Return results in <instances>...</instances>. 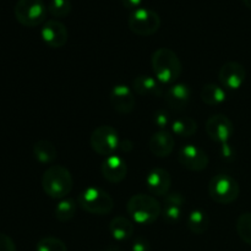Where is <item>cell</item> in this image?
Returning a JSON list of instances; mask_svg holds the SVG:
<instances>
[{
  "mask_svg": "<svg viewBox=\"0 0 251 251\" xmlns=\"http://www.w3.org/2000/svg\"><path fill=\"white\" fill-rule=\"evenodd\" d=\"M151 65L157 80L161 83H174L181 75L183 65L174 50L159 48L152 54Z\"/></svg>",
  "mask_w": 251,
  "mask_h": 251,
  "instance_id": "obj_1",
  "label": "cell"
},
{
  "mask_svg": "<svg viewBox=\"0 0 251 251\" xmlns=\"http://www.w3.org/2000/svg\"><path fill=\"white\" fill-rule=\"evenodd\" d=\"M74 179L70 171L64 166H51L42 176V188L51 199L63 200L71 193Z\"/></svg>",
  "mask_w": 251,
  "mask_h": 251,
  "instance_id": "obj_2",
  "label": "cell"
},
{
  "mask_svg": "<svg viewBox=\"0 0 251 251\" xmlns=\"http://www.w3.org/2000/svg\"><path fill=\"white\" fill-rule=\"evenodd\" d=\"M126 210L134 222L141 226H150L162 215V205L154 196L137 194L127 201Z\"/></svg>",
  "mask_w": 251,
  "mask_h": 251,
  "instance_id": "obj_3",
  "label": "cell"
},
{
  "mask_svg": "<svg viewBox=\"0 0 251 251\" xmlns=\"http://www.w3.org/2000/svg\"><path fill=\"white\" fill-rule=\"evenodd\" d=\"M77 203L83 211L97 216L109 215L114 208V201L112 196L103 189L95 188V186L85 189L78 195Z\"/></svg>",
  "mask_w": 251,
  "mask_h": 251,
  "instance_id": "obj_4",
  "label": "cell"
},
{
  "mask_svg": "<svg viewBox=\"0 0 251 251\" xmlns=\"http://www.w3.org/2000/svg\"><path fill=\"white\" fill-rule=\"evenodd\" d=\"M208 194L215 202L229 205L239 198L240 186L233 176L223 173L217 174L208 183Z\"/></svg>",
  "mask_w": 251,
  "mask_h": 251,
  "instance_id": "obj_5",
  "label": "cell"
},
{
  "mask_svg": "<svg viewBox=\"0 0 251 251\" xmlns=\"http://www.w3.org/2000/svg\"><path fill=\"white\" fill-rule=\"evenodd\" d=\"M14 14L22 26L37 27L46 22L48 6L43 0H17Z\"/></svg>",
  "mask_w": 251,
  "mask_h": 251,
  "instance_id": "obj_6",
  "label": "cell"
},
{
  "mask_svg": "<svg viewBox=\"0 0 251 251\" xmlns=\"http://www.w3.org/2000/svg\"><path fill=\"white\" fill-rule=\"evenodd\" d=\"M161 24L159 15L154 10L147 7H139L131 11L127 20V25L132 33L141 37H149L157 33Z\"/></svg>",
  "mask_w": 251,
  "mask_h": 251,
  "instance_id": "obj_7",
  "label": "cell"
},
{
  "mask_svg": "<svg viewBox=\"0 0 251 251\" xmlns=\"http://www.w3.org/2000/svg\"><path fill=\"white\" fill-rule=\"evenodd\" d=\"M90 144L96 153L107 158V157L113 156L114 152L119 149V134L110 125H100L96 127L91 134Z\"/></svg>",
  "mask_w": 251,
  "mask_h": 251,
  "instance_id": "obj_8",
  "label": "cell"
},
{
  "mask_svg": "<svg viewBox=\"0 0 251 251\" xmlns=\"http://www.w3.org/2000/svg\"><path fill=\"white\" fill-rule=\"evenodd\" d=\"M178 161L185 169L191 172L205 171L210 163L207 153L195 145H185L178 152Z\"/></svg>",
  "mask_w": 251,
  "mask_h": 251,
  "instance_id": "obj_9",
  "label": "cell"
},
{
  "mask_svg": "<svg viewBox=\"0 0 251 251\" xmlns=\"http://www.w3.org/2000/svg\"><path fill=\"white\" fill-rule=\"evenodd\" d=\"M205 127L210 139L220 144H227L234 134V125L225 114L211 115L206 122Z\"/></svg>",
  "mask_w": 251,
  "mask_h": 251,
  "instance_id": "obj_10",
  "label": "cell"
},
{
  "mask_svg": "<svg viewBox=\"0 0 251 251\" xmlns=\"http://www.w3.org/2000/svg\"><path fill=\"white\" fill-rule=\"evenodd\" d=\"M41 36L47 46L58 49L66 44L69 38V32L65 25L59 20H48L43 24V27L41 29Z\"/></svg>",
  "mask_w": 251,
  "mask_h": 251,
  "instance_id": "obj_11",
  "label": "cell"
},
{
  "mask_svg": "<svg viewBox=\"0 0 251 251\" xmlns=\"http://www.w3.org/2000/svg\"><path fill=\"white\" fill-rule=\"evenodd\" d=\"M247 77V71L245 68L238 61H228L218 73V78L223 87L227 90H239L245 82Z\"/></svg>",
  "mask_w": 251,
  "mask_h": 251,
  "instance_id": "obj_12",
  "label": "cell"
},
{
  "mask_svg": "<svg viewBox=\"0 0 251 251\" xmlns=\"http://www.w3.org/2000/svg\"><path fill=\"white\" fill-rule=\"evenodd\" d=\"M109 100L114 110H117L120 114L131 113L135 108V103H136L134 92L126 85L114 86L110 91Z\"/></svg>",
  "mask_w": 251,
  "mask_h": 251,
  "instance_id": "obj_13",
  "label": "cell"
},
{
  "mask_svg": "<svg viewBox=\"0 0 251 251\" xmlns=\"http://www.w3.org/2000/svg\"><path fill=\"white\" fill-rule=\"evenodd\" d=\"M186 202L185 196L181 193L167 194L163 200V208H162V217L169 225H176L183 217L184 205Z\"/></svg>",
  "mask_w": 251,
  "mask_h": 251,
  "instance_id": "obj_14",
  "label": "cell"
},
{
  "mask_svg": "<svg viewBox=\"0 0 251 251\" xmlns=\"http://www.w3.org/2000/svg\"><path fill=\"white\" fill-rule=\"evenodd\" d=\"M146 186L152 195H167L172 186L171 173L164 168L151 169L146 176Z\"/></svg>",
  "mask_w": 251,
  "mask_h": 251,
  "instance_id": "obj_15",
  "label": "cell"
},
{
  "mask_svg": "<svg viewBox=\"0 0 251 251\" xmlns=\"http://www.w3.org/2000/svg\"><path fill=\"white\" fill-rule=\"evenodd\" d=\"M166 102L173 110L181 112L186 109L191 100L190 87L185 83H173L166 91Z\"/></svg>",
  "mask_w": 251,
  "mask_h": 251,
  "instance_id": "obj_16",
  "label": "cell"
},
{
  "mask_svg": "<svg viewBox=\"0 0 251 251\" xmlns=\"http://www.w3.org/2000/svg\"><path fill=\"white\" fill-rule=\"evenodd\" d=\"M174 146H176V141H174L173 135L167 130H159L154 132L149 141L150 151L158 158H166L171 156Z\"/></svg>",
  "mask_w": 251,
  "mask_h": 251,
  "instance_id": "obj_17",
  "label": "cell"
},
{
  "mask_svg": "<svg viewBox=\"0 0 251 251\" xmlns=\"http://www.w3.org/2000/svg\"><path fill=\"white\" fill-rule=\"evenodd\" d=\"M100 171L105 180L109 183H120L127 174V164L122 157L113 154L103 161Z\"/></svg>",
  "mask_w": 251,
  "mask_h": 251,
  "instance_id": "obj_18",
  "label": "cell"
},
{
  "mask_svg": "<svg viewBox=\"0 0 251 251\" xmlns=\"http://www.w3.org/2000/svg\"><path fill=\"white\" fill-rule=\"evenodd\" d=\"M132 87L137 95L142 97H161L163 90L158 80L149 75H140L132 82Z\"/></svg>",
  "mask_w": 251,
  "mask_h": 251,
  "instance_id": "obj_19",
  "label": "cell"
},
{
  "mask_svg": "<svg viewBox=\"0 0 251 251\" xmlns=\"http://www.w3.org/2000/svg\"><path fill=\"white\" fill-rule=\"evenodd\" d=\"M109 232L118 242H125L134 234V223L124 216H117L109 222Z\"/></svg>",
  "mask_w": 251,
  "mask_h": 251,
  "instance_id": "obj_20",
  "label": "cell"
},
{
  "mask_svg": "<svg viewBox=\"0 0 251 251\" xmlns=\"http://www.w3.org/2000/svg\"><path fill=\"white\" fill-rule=\"evenodd\" d=\"M186 227L191 233L201 235L207 232L210 227V217L202 208H195L191 211L186 218Z\"/></svg>",
  "mask_w": 251,
  "mask_h": 251,
  "instance_id": "obj_21",
  "label": "cell"
},
{
  "mask_svg": "<svg viewBox=\"0 0 251 251\" xmlns=\"http://www.w3.org/2000/svg\"><path fill=\"white\" fill-rule=\"evenodd\" d=\"M200 96L202 102L205 104L210 105V107H216V105L222 104L227 100V93H226L225 88L216 85V83H206L201 88Z\"/></svg>",
  "mask_w": 251,
  "mask_h": 251,
  "instance_id": "obj_22",
  "label": "cell"
},
{
  "mask_svg": "<svg viewBox=\"0 0 251 251\" xmlns=\"http://www.w3.org/2000/svg\"><path fill=\"white\" fill-rule=\"evenodd\" d=\"M33 156L39 163L49 164L55 161L58 151L53 142L48 140H39L33 145Z\"/></svg>",
  "mask_w": 251,
  "mask_h": 251,
  "instance_id": "obj_23",
  "label": "cell"
},
{
  "mask_svg": "<svg viewBox=\"0 0 251 251\" xmlns=\"http://www.w3.org/2000/svg\"><path fill=\"white\" fill-rule=\"evenodd\" d=\"M172 131L179 137H191L198 131V123L191 117H180L172 123Z\"/></svg>",
  "mask_w": 251,
  "mask_h": 251,
  "instance_id": "obj_24",
  "label": "cell"
},
{
  "mask_svg": "<svg viewBox=\"0 0 251 251\" xmlns=\"http://www.w3.org/2000/svg\"><path fill=\"white\" fill-rule=\"evenodd\" d=\"M76 210H77V203L74 199H63L55 207L56 220L59 222H68V221L73 220L75 217Z\"/></svg>",
  "mask_w": 251,
  "mask_h": 251,
  "instance_id": "obj_25",
  "label": "cell"
},
{
  "mask_svg": "<svg viewBox=\"0 0 251 251\" xmlns=\"http://www.w3.org/2000/svg\"><path fill=\"white\" fill-rule=\"evenodd\" d=\"M237 233L243 242L251 245V212L239 216L237 221Z\"/></svg>",
  "mask_w": 251,
  "mask_h": 251,
  "instance_id": "obj_26",
  "label": "cell"
},
{
  "mask_svg": "<svg viewBox=\"0 0 251 251\" xmlns=\"http://www.w3.org/2000/svg\"><path fill=\"white\" fill-rule=\"evenodd\" d=\"M73 5L70 0H50L48 2V12L56 19H63L70 15Z\"/></svg>",
  "mask_w": 251,
  "mask_h": 251,
  "instance_id": "obj_27",
  "label": "cell"
},
{
  "mask_svg": "<svg viewBox=\"0 0 251 251\" xmlns=\"http://www.w3.org/2000/svg\"><path fill=\"white\" fill-rule=\"evenodd\" d=\"M37 251H68L65 243L54 237L42 238L37 243Z\"/></svg>",
  "mask_w": 251,
  "mask_h": 251,
  "instance_id": "obj_28",
  "label": "cell"
},
{
  "mask_svg": "<svg viewBox=\"0 0 251 251\" xmlns=\"http://www.w3.org/2000/svg\"><path fill=\"white\" fill-rule=\"evenodd\" d=\"M153 122L161 130H164L169 124V114L166 109H158L153 115Z\"/></svg>",
  "mask_w": 251,
  "mask_h": 251,
  "instance_id": "obj_29",
  "label": "cell"
},
{
  "mask_svg": "<svg viewBox=\"0 0 251 251\" xmlns=\"http://www.w3.org/2000/svg\"><path fill=\"white\" fill-rule=\"evenodd\" d=\"M150 249H151V244L149 239L144 237H137L131 244V251H150Z\"/></svg>",
  "mask_w": 251,
  "mask_h": 251,
  "instance_id": "obj_30",
  "label": "cell"
},
{
  "mask_svg": "<svg viewBox=\"0 0 251 251\" xmlns=\"http://www.w3.org/2000/svg\"><path fill=\"white\" fill-rule=\"evenodd\" d=\"M0 251H16L14 240L4 233H0Z\"/></svg>",
  "mask_w": 251,
  "mask_h": 251,
  "instance_id": "obj_31",
  "label": "cell"
},
{
  "mask_svg": "<svg viewBox=\"0 0 251 251\" xmlns=\"http://www.w3.org/2000/svg\"><path fill=\"white\" fill-rule=\"evenodd\" d=\"M142 1H144V0H122V4L125 9L134 11V10L139 9V7L141 6Z\"/></svg>",
  "mask_w": 251,
  "mask_h": 251,
  "instance_id": "obj_32",
  "label": "cell"
},
{
  "mask_svg": "<svg viewBox=\"0 0 251 251\" xmlns=\"http://www.w3.org/2000/svg\"><path fill=\"white\" fill-rule=\"evenodd\" d=\"M233 154H234V152H233V150L230 149V146L227 144H222V146H221V156L223 157V158H233Z\"/></svg>",
  "mask_w": 251,
  "mask_h": 251,
  "instance_id": "obj_33",
  "label": "cell"
},
{
  "mask_svg": "<svg viewBox=\"0 0 251 251\" xmlns=\"http://www.w3.org/2000/svg\"><path fill=\"white\" fill-rule=\"evenodd\" d=\"M243 2H244V5L248 9L251 10V0H243Z\"/></svg>",
  "mask_w": 251,
  "mask_h": 251,
  "instance_id": "obj_34",
  "label": "cell"
},
{
  "mask_svg": "<svg viewBox=\"0 0 251 251\" xmlns=\"http://www.w3.org/2000/svg\"><path fill=\"white\" fill-rule=\"evenodd\" d=\"M108 251H120V250L115 249V248H110V249H109V250H108Z\"/></svg>",
  "mask_w": 251,
  "mask_h": 251,
  "instance_id": "obj_35",
  "label": "cell"
}]
</instances>
